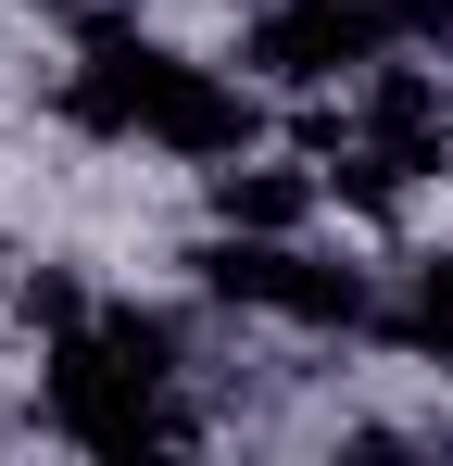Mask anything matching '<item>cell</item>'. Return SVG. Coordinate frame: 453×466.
Returning <instances> with one entry per match:
<instances>
[{
	"label": "cell",
	"mask_w": 453,
	"mask_h": 466,
	"mask_svg": "<svg viewBox=\"0 0 453 466\" xmlns=\"http://www.w3.org/2000/svg\"><path fill=\"white\" fill-rule=\"evenodd\" d=\"M13 315H25V328H51V340H64V328H88L76 265H25V278H13Z\"/></svg>",
	"instance_id": "12"
},
{
	"label": "cell",
	"mask_w": 453,
	"mask_h": 466,
	"mask_svg": "<svg viewBox=\"0 0 453 466\" xmlns=\"http://www.w3.org/2000/svg\"><path fill=\"white\" fill-rule=\"evenodd\" d=\"M51 416H64L88 454H139V441H202V416H189V403H176L164 379L114 366V353H101V328H64V340H51Z\"/></svg>",
	"instance_id": "1"
},
{
	"label": "cell",
	"mask_w": 453,
	"mask_h": 466,
	"mask_svg": "<svg viewBox=\"0 0 453 466\" xmlns=\"http://www.w3.org/2000/svg\"><path fill=\"white\" fill-rule=\"evenodd\" d=\"M25 13H88V0H25Z\"/></svg>",
	"instance_id": "14"
},
{
	"label": "cell",
	"mask_w": 453,
	"mask_h": 466,
	"mask_svg": "<svg viewBox=\"0 0 453 466\" xmlns=\"http://www.w3.org/2000/svg\"><path fill=\"white\" fill-rule=\"evenodd\" d=\"M290 328H366V265H327V252H277V303Z\"/></svg>",
	"instance_id": "7"
},
{
	"label": "cell",
	"mask_w": 453,
	"mask_h": 466,
	"mask_svg": "<svg viewBox=\"0 0 453 466\" xmlns=\"http://www.w3.org/2000/svg\"><path fill=\"white\" fill-rule=\"evenodd\" d=\"M151 139L189 164H239L252 139H265V101L239 76H215V64H164V88H151Z\"/></svg>",
	"instance_id": "3"
},
{
	"label": "cell",
	"mask_w": 453,
	"mask_h": 466,
	"mask_svg": "<svg viewBox=\"0 0 453 466\" xmlns=\"http://www.w3.org/2000/svg\"><path fill=\"white\" fill-rule=\"evenodd\" d=\"M302 215H315V177L302 164H215V228H265V239H290Z\"/></svg>",
	"instance_id": "6"
},
{
	"label": "cell",
	"mask_w": 453,
	"mask_h": 466,
	"mask_svg": "<svg viewBox=\"0 0 453 466\" xmlns=\"http://www.w3.org/2000/svg\"><path fill=\"white\" fill-rule=\"evenodd\" d=\"M277 252H290V239H265V228L202 239V290H215V303H277Z\"/></svg>",
	"instance_id": "8"
},
{
	"label": "cell",
	"mask_w": 453,
	"mask_h": 466,
	"mask_svg": "<svg viewBox=\"0 0 453 466\" xmlns=\"http://www.w3.org/2000/svg\"><path fill=\"white\" fill-rule=\"evenodd\" d=\"M164 64H176V51H151V38H101V51L64 76V127H88V139H139Z\"/></svg>",
	"instance_id": "4"
},
{
	"label": "cell",
	"mask_w": 453,
	"mask_h": 466,
	"mask_svg": "<svg viewBox=\"0 0 453 466\" xmlns=\"http://www.w3.org/2000/svg\"><path fill=\"white\" fill-rule=\"evenodd\" d=\"M327 189H340L353 215H403V189H416V152H390V139H353V152H327Z\"/></svg>",
	"instance_id": "9"
},
{
	"label": "cell",
	"mask_w": 453,
	"mask_h": 466,
	"mask_svg": "<svg viewBox=\"0 0 453 466\" xmlns=\"http://www.w3.org/2000/svg\"><path fill=\"white\" fill-rule=\"evenodd\" d=\"M403 51H453V0H378Z\"/></svg>",
	"instance_id": "13"
},
{
	"label": "cell",
	"mask_w": 453,
	"mask_h": 466,
	"mask_svg": "<svg viewBox=\"0 0 453 466\" xmlns=\"http://www.w3.org/2000/svg\"><path fill=\"white\" fill-rule=\"evenodd\" d=\"M390 51V13L378 0H265L252 13V38H239V64L277 88H327L340 64H378Z\"/></svg>",
	"instance_id": "2"
},
{
	"label": "cell",
	"mask_w": 453,
	"mask_h": 466,
	"mask_svg": "<svg viewBox=\"0 0 453 466\" xmlns=\"http://www.w3.org/2000/svg\"><path fill=\"white\" fill-rule=\"evenodd\" d=\"M366 139L416 152V177H428V164H441V139H453L441 76H428V64H378V76H366Z\"/></svg>",
	"instance_id": "5"
},
{
	"label": "cell",
	"mask_w": 453,
	"mask_h": 466,
	"mask_svg": "<svg viewBox=\"0 0 453 466\" xmlns=\"http://www.w3.org/2000/svg\"><path fill=\"white\" fill-rule=\"evenodd\" d=\"M88 328H101V353H114V366H139V379H176V328H164V315L114 303V315H88Z\"/></svg>",
	"instance_id": "11"
},
{
	"label": "cell",
	"mask_w": 453,
	"mask_h": 466,
	"mask_svg": "<svg viewBox=\"0 0 453 466\" xmlns=\"http://www.w3.org/2000/svg\"><path fill=\"white\" fill-rule=\"evenodd\" d=\"M390 328H403L416 353H441V366H453V252H428V265H416V290H403V315H390Z\"/></svg>",
	"instance_id": "10"
}]
</instances>
